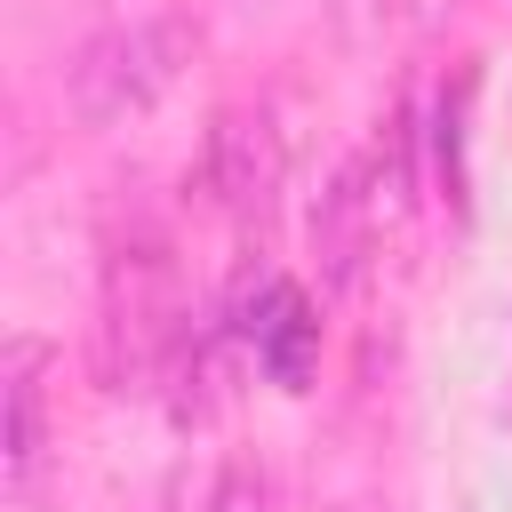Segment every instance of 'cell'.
I'll list each match as a JSON object with an SVG mask.
<instances>
[{"label":"cell","mask_w":512,"mask_h":512,"mask_svg":"<svg viewBox=\"0 0 512 512\" xmlns=\"http://www.w3.org/2000/svg\"><path fill=\"white\" fill-rule=\"evenodd\" d=\"M184 56H192V24H176V16L120 24V32H104V40L80 48V64H72V112L88 128H112V120L144 112L176 80Z\"/></svg>","instance_id":"obj_1"},{"label":"cell","mask_w":512,"mask_h":512,"mask_svg":"<svg viewBox=\"0 0 512 512\" xmlns=\"http://www.w3.org/2000/svg\"><path fill=\"white\" fill-rule=\"evenodd\" d=\"M240 336L256 344V360H264L272 384L304 392V376H312V344H320V320H312V304H304L288 280H264V288L240 304Z\"/></svg>","instance_id":"obj_2"},{"label":"cell","mask_w":512,"mask_h":512,"mask_svg":"<svg viewBox=\"0 0 512 512\" xmlns=\"http://www.w3.org/2000/svg\"><path fill=\"white\" fill-rule=\"evenodd\" d=\"M216 160H224V200L232 208H272V176H280V144H272V128L264 120H224L216 128Z\"/></svg>","instance_id":"obj_3"},{"label":"cell","mask_w":512,"mask_h":512,"mask_svg":"<svg viewBox=\"0 0 512 512\" xmlns=\"http://www.w3.org/2000/svg\"><path fill=\"white\" fill-rule=\"evenodd\" d=\"M40 464V384H32V344L8 352V480L24 488Z\"/></svg>","instance_id":"obj_4"}]
</instances>
